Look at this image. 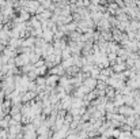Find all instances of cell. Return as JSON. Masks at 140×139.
<instances>
[{
  "instance_id": "52a82bcc",
  "label": "cell",
  "mask_w": 140,
  "mask_h": 139,
  "mask_svg": "<svg viewBox=\"0 0 140 139\" xmlns=\"http://www.w3.org/2000/svg\"><path fill=\"white\" fill-rule=\"evenodd\" d=\"M68 139H76L75 136H71V138H68Z\"/></svg>"
},
{
  "instance_id": "3957f363",
  "label": "cell",
  "mask_w": 140,
  "mask_h": 139,
  "mask_svg": "<svg viewBox=\"0 0 140 139\" xmlns=\"http://www.w3.org/2000/svg\"><path fill=\"white\" fill-rule=\"evenodd\" d=\"M29 57H30V61H31V63H37V61H38V59H40V55H38V53H30V55H29Z\"/></svg>"
},
{
  "instance_id": "277c9868",
  "label": "cell",
  "mask_w": 140,
  "mask_h": 139,
  "mask_svg": "<svg viewBox=\"0 0 140 139\" xmlns=\"http://www.w3.org/2000/svg\"><path fill=\"white\" fill-rule=\"evenodd\" d=\"M42 36H44V38H45V40H48V41H49L50 38H52V31L49 30V29H46V30H44V34H42Z\"/></svg>"
},
{
  "instance_id": "5b68a950",
  "label": "cell",
  "mask_w": 140,
  "mask_h": 139,
  "mask_svg": "<svg viewBox=\"0 0 140 139\" xmlns=\"http://www.w3.org/2000/svg\"><path fill=\"white\" fill-rule=\"evenodd\" d=\"M46 131H48V127H45V126H41L38 128V134H41V135H45Z\"/></svg>"
},
{
  "instance_id": "8992f818",
  "label": "cell",
  "mask_w": 140,
  "mask_h": 139,
  "mask_svg": "<svg viewBox=\"0 0 140 139\" xmlns=\"http://www.w3.org/2000/svg\"><path fill=\"white\" fill-rule=\"evenodd\" d=\"M31 25L34 26V27H37V29H40V26H41V25H40V22H38L37 19H31Z\"/></svg>"
},
{
  "instance_id": "7a4b0ae2",
  "label": "cell",
  "mask_w": 140,
  "mask_h": 139,
  "mask_svg": "<svg viewBox=\"0 0 140 139\" xmlns=\"http://www.w3.org/2000/svg\"><path fill=\"white\" fill-rule=\"evenodd\" d=\"M33 97H36V93H34V92H26V93H23V94L21 95V101L27 102V101H30Z\"/></svg>"
},
{
  "instance_id": "6da1fadb",
  "label": "cell",
  "mask_w": 140,
  "mask_h": 139,
  "mask_svg": "<svg viewBox=\"0 0 140 139\" xmlns=\"http://www.w3.org/2000/svg\"><path fill=\"white\" fill-rule=\"evenodd\" d=\"M29 61H30V57H29V55H26V53H22L18 57H15V64L16 66H27Z\"/></svg>"
}]
</instances>
